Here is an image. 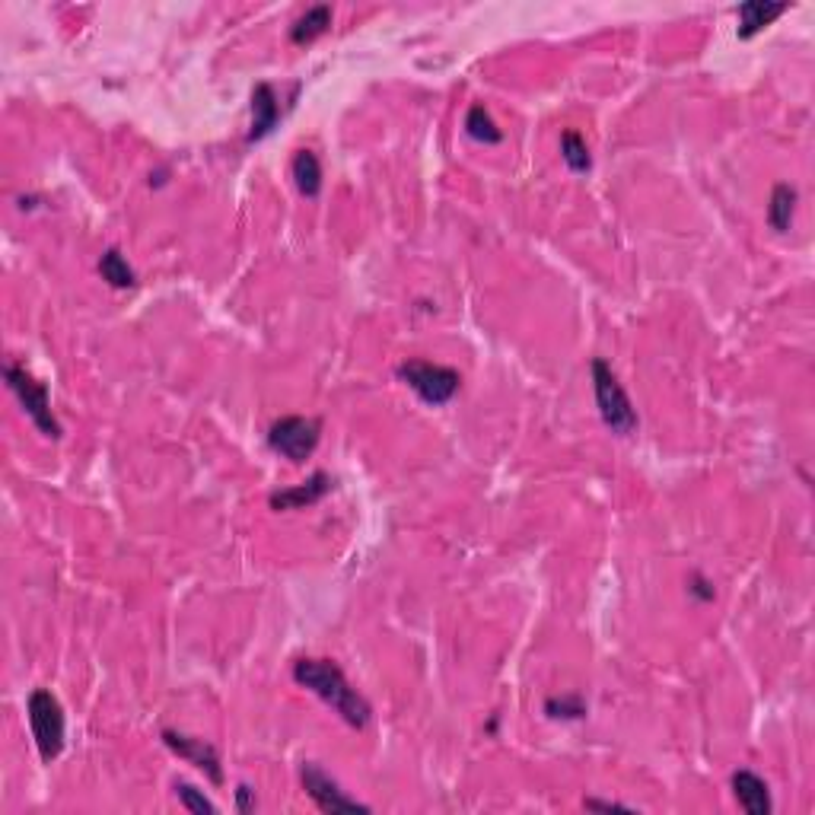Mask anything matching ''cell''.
I'll return each instance as SVG.
<instances>
[{
    "label": "cell",
    "mask_w": 815,
    "mask_h": 815,
    "mask_svg": "<svg viewBox=\"0 0 815 815\" xmlns=\"http://www.w3.org/2000/svg\"><path fill=\"white\" fill-rule=\"evenodd\" d=\"M236 809L239 812H252L255 809V790L249 784H239L236 787Z\"/></svg>",
    "instance_id": "cell-21"
},
{
    "label": "cell",
    "mask_w": 815,
    "mask_h": 815,
    "mask_svg": "<svg viewBox=\"0 0 815 815\" xmlns=\"http://www.w3.org/2000/svg\"><path fill=\"white\" fill-rule=\"evenodd\" d=\"M688 589H691V593H695L698 599H704V602H710V599H714V586H710V583H707V580H704L701 574H695V577H691V586H688Z\"/></svg>",
    "instance_id": "cell-22"
},
{
    "label": "cell",
    "mask_w": 815,
    "mask_h": 815,
    "mask_svg": "<svg viewBox=\"0 0 815 815\" xmlns=\"http://www.w3.org/2000/svg\"><path fill=\"white\" fill-rule=\"evenodd\" d=\"M465 134L472 137V141L488 144V147L504 141V131L497 128V121L491 118V112L484 109L481 102H475V106L468 109V115H465Z\"/></svg>",
    "instance_id": "cell-17"
},
{
    "label": "cell",
    "mask_w": 815,
    "mask_h": 815,
    "mask_svg": "<svg viewBox=\"0 0 815 815\" xmlns=\"http://www.w3.org/2000/svg\"><path fill=\"white\" fill-rule=\"evenodd\" d=\"M4 379H7L10 392L20 398V405H23V411L32 418V424H36L48 440H61L64 430H61L55 414H51L48 386L39 383V379L32 376V373H26V367H20V363H7V367H4Z\"/></svg>",
    "instance_id": "cell-5"
},
{
    "label": "cell",
    "mask_w": 815,
    "mask_h": 815,
    "mask_svg": "<svg viewBox=\"0 0 815 815\" xmlns=\"http://www.w3.org/2000/svg\"><path fill=\"white\" fill-rule=\"evenodd\" d=\"M545 714L551 720H583L586 717V701L580 695H564V698H548Z\"/></svg>",
    "instance_id": "cell-19"
},
{
    "label": "cell",
    "mask_w": 815,
    "mask_h": 815,
    "mask_svg": "<svg viewBox=\"0 0 815 815\" xmlns=\"http://www.w3.org/2000/svg\"><path fill=\"white\" fill-rule=\"evenodd\" d=\"M730 784H733L736 803L745 812H749V815H771L774 803H771V790L765 784V777H758L755 771H736Z\"/></svg>",
    "instance_id": "cell-11"
},
{
    "label": "cell",
    "mask_w": 815,
    "mask_h": 815,
    "mask_svg": "<svg viewBox=\"0 0 815 815\" xmlns=\"http://www.w3.org/2000/svg\"><path fill=\"white\" fill-rule=\"evenodd\" d=\"M586 809H599V812H631V806H624V803H609V800H593V796H589V800L583 803Z\"/></svg>",
    "instance_id": "cell-23"
},
{
    "label": "cell",
    "mask_w": 815,
    "mask_h": 815,
    "mask_svg": "<svg viewBox=\"0 0 815 815\" xmlns=\"http://www.w3.org/2000/svg\"><path fill=\"white\" fill-rule=\"evenodd\" d=\"M281 121V102L271 83H258L252 90V128H249V144L265 141V137L277 128Z\"/></svg>",
    "instance_id": "cell-10"
},
{
    "label": "cell",
    "mask_w": 815,
    "mask_h": 815,
    "mask_svg": "<svg viewBox=\"0 0 815 815\" xmlns=\"http://www.w3.org/2000/svg\"><path fill=\"white\" fill-rule=\"evenodd\" d=\"M561 156H564V163L570 172H589L593 169V156H589V147L586 141L577 134V131H564L561 134Z\"/></svg>",
    "instance_id": "cell-18"
},
{
    "label": "cell",
    "mask_w": 815,
    "mask_h": 815,
    "mask_svg": "<svg viewBox=\"0 0 815 815\" xmlns=\"http://www.w3.org/2000/svg\"><path fill=\"white\" fill-rule=\"evenodd\" d=\"M790 4H765V0H749L739 7V39H755L761 29L771 26L777 16H784Z\"/></svg>",
    "instance_id": "cell-12"
},
{
    "label": "cell",
    "mask_w": 815,
    "mask_h": 815,
    "mask_svg": "<svg viewBox=\"0 0 815 815\" xmlns=\"http://www.w3.org/2000/svg\"><path fill=\"white\" fill-rule=\"evenodd\" d=\"M99 274H102V281H106L109 287L115 290H128L137 284V274L134 268L128 265V258L121 255L118 249H106L99 258Z\"/></svg>",
    "instance_id": "cell-16"
},
{
    "label": "cell",
    "mask_w": 815,
    "mask_h": 815,
    "mask_svg": "<svg viewBox=\"0 0 815 815\" xmlns=\"http://www.w3.org/2000/svg\"><path fill=\"white\" fill-rule=\"evenodd\" d=\"M335 488V481L328 472H316L309 481H303L300 488H287V491H274L271 494V510H303L319 504V500Z\"/></svg>",
    "instance_id": "cell-9"
},
{
    "label": "cell",
    "mask_w": 815,
    "mask_h": 815,
    "mask_svg": "<svg viewBox=\"0 0 815 815\" xmlns=\"http://www.w3.org/2000/svg\"><path fill=\"white\" fill-rule=\"evenodd\" d=\"M395 376L402 383L418 392V398L424 405H449L462 389V376L453 367H440V363H427V360H405L395 367Z\"/></svg>",
    "instance_id": "cell-3"
},
{
    "label": "cell",
    "mask_w": 815,
    "mask_h": 815,
    "mask_svg": "<svg viewBox=\"0 0 815 815\" xmlns=\"http://www.w3.org/2000/svg\"><path fill=\"white\" fill-rule=\"evenodd\" d=\"M796 201H800V195H796L793 185H787V182L774 185L771 201H768V223H771V230H777V233H787L790 230L793 214H796Z\"/></svg>",
    "instance_id": "cell-15"
},
{
    "label": "cell",
    "mask_w": 815,
    "mask_h": 815,
    "mask_svg": "<svg viewBox=\"0 0 815 815\" xmlns=\"http://www.w3.org/2000/svg\"><path fill=\"white\" fill-rule=\"evenodd\" d=\"M176 796H179V803L188 809V812H195V815H217V806L207 800V796L192 787V784H185V780H179L176 784Z\"/></svg>",
    "instance_id": "cell-20"
},
{
    "label": "cell",
    "mask_w": 815,
    "mask_h": 815,
    "mask_svg": "<svg viewBox=\"0 0 815 815\" xmlns=\"http://www.w3.org/2000/svg\"><path fill=\"white\" fill-rule=\"evenodd\" d=\"M332 20H335V10L328 4H319V7H309L297 23L290 26V42L293 45H309L316 42L319 36H325L328 29H332Z\"/></svg>",
    "instance_id": "cell-13"
},
{
    "label": "cell",
    "mask_w": 815,
    "mask_h": 815,
    "mask_svg": "<svg viewBox=\"0 0 815 815\" xmlns=\"http://www.w3.org/2000/svg\"><path fill=\"white\" fill-rule=\"evenodd\" d=\"M290 172H293V182H297L303 198H319V192H322V163H319L316 153L297 150V156H293V163H290Z\"/></svg>",
    "instance_id": "cell-14"
},
{
    "label": "cell",
    "mask_w": 815,
    "mask_h": 815,
    "mask_svg": "<svg viewBox=\"0 0 815 815\" xmlns=\"http://www.w3.org/2000/svg\"><path fill=\"white\" fill-rule=\"evenodd\" d=\"M589 373H593V389H596V405H599V414H602V424L609 427L618 437H631L637 430V411L631 405L628 392L618 383L615 370L605 363L602 357H596L589 363Z\"/></svg>",
    "instance_id": "cell-2"
},
{
    "label": "cell",
    "mask_w": 815,
    "mask_h": 815,
    "mask_svg": "<svg viewBox=\"0 0 815 815\" xmlns=\"http://www.w3.org/2000/svg\"><path fill=\"white\" fill-rule=\"evenodd\" d=\"M300 784H303L309 800L316 803L322 812H328V815H338V812H370L367 803H357L354 796L344 793L338 787V780L328 777L316 765V761H303V765H300Z\"/></svg>",
    "instance_id": "cell-7"
},
{
    "label": "cell",
    "mask_w": 815,
    "mask_h": 815,
    "mask_svg": "<svg viewBox=\"0 0 815 815\" xmlns=\"http://www.w3.org/2000/svg\"><path fill=\"white\" fill-rule=\"evenodd\" d=\"M293 682L309 688L316 698H322L344 723L354 726V730H363L373 717L367 698H363L357 688H351L341 666L332 660H309V656L306 660H297L293 663Z\"/></svg>",
    "instance_id": "cell-1"
},
{
    "label": "cell",
    "mask_w": 815,
    "mask_h": 815,
    "mask_svg": "<svg viewBox=\"0 0 815 815\" xmlns=\"http://www.w3.org/2000/svg\"><path fill=\"white\" fill-rule=\"evenodd\" d=\"M319 440H322V424L316 418H303V414H287V418H277L268 427V446L293 465L306 462L316 453Z\"/></svg>",
    "instance_id": "cell-6"
},
{
    "label": "cell",
    "mask_w": 815,
    "mask_h": 815,
    "mask_svg": "<svg viewBox=\"0 0 815 815\" xmlns=\"http://www.w3.org/2000/svg\"><path fill=\"white\" fill-rule=\"evenodd\" d=\"M26 710H29V726H32V739H36L39 758L45 761V765H51V761L64 752V736H67L64 707L48 688H36L26 701Z\"/></svg>",
    "instance_id": "cell-4"
},
{
    "label": "cell",
    "mask_w": 815,
    "mask_h": 815,
    "mask_svg": "<svg viewBox=\"0 0 815 815\" xmlns=\"http://www.w3.org/2000/svg\"><path fill=\"white\" fill-rule=\"evenodd\" d=\"M163 742L169 752H176L182 761L188 765H195L211 784H223V768H220V755L211 742L204 739H195V736H185V733H176V730H163Z\"/></svg>",
    "instance_id": "cell-8"
}]
</instances>
